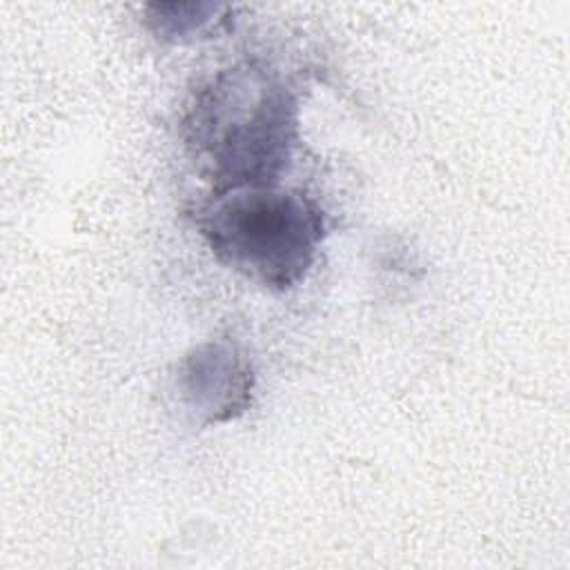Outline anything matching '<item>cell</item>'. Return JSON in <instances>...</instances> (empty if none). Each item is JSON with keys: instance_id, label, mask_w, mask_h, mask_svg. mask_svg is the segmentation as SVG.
Wrapping results in <instances>:
<instances>
[{"instance_id": "cell-3", "label": "cell", "mask_w": 570, "mask_h": 570, "mask_svg": "<svg viewBox=\"0 0 570 570\" xmlns=\"http://www.w3.org/2000/svg\"><path fill=\"white\" fill-rule=\"evenodd\" d=\"M256 370L240 345L229 338L205 341L178 363L176 390L200 425L238 419L252 405Z\"/></svg>"}, {"instance_id": "cell-4", "label": "cell", "mask_w": 570, "mask_h": 570, "mask_svg": "<svg viewBox=\"0 0 570 570\" xmlns=\"http://www.w3.org/2000/svg\"><path fill=\"white\" fill-rule=\"evenodd\" d=\"M147 9L151 11L149 22L158 38L171 40V42H183V40L191 38L194 33L198 36L214 20V13L220 7H214V4H149Z\"/></svg>"}, {"instance_id": "cell-2", "label": "cell", "mask_w": 570, "mask_h": 570, "mask_svg": "<svg viewBox=\"0 0 570 570\" xmlns=\"http://www.w3.org/2000/svg\"><path fill=\"white\" fill-rule=\"evenodd\" d=\"M191 220L220 265L269 292L301 285L327 236L318 200L281 185L212 191Z\"/></svg>"}, {"instance_id": "cell-1", "label": "cell", "mask_w": 570, "mask_h": 570, "mask_svg": "<svg viewBox=\"0 0 570 570\" xmlns=\"http://www.w3.org/2000/svg\"><path fill=\"white\" fill-rule=\"evenodd\" d=\"M183 138L214 191L281 185L301 140L298 94L267 65H232L191 91Z\"/></svg>"}]
</instances>
